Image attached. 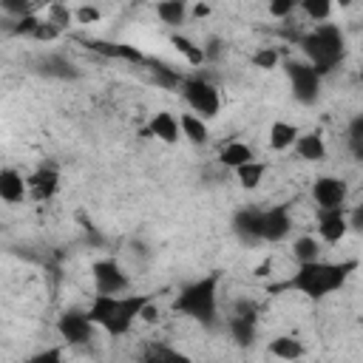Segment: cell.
I'll list each match as a JSON object with an SVG mask.
<instances>
[{
    "mask_svg": "<svg viewBox=\"0 0 363 363\" xmlns=\"http://www.w3.org/2000/svg\"><path fill=\"white\" fill-rule=\"evenodd\" d=\"M26 182H29V190H31V196H34L37 201L51 199V196L57 193V187H60V176H57V171H51V168H40V171L31 173Z\"/></svg>",
    "mask_w": 363,
    "mask_h": 363,
    "instance_id": "obj_13",
    "label": "cell"
},
{
    "mask_svg": "<svg viewBox=\"0 0 363 363\" xmlns=\"http://www.w3.org/2000/svg\"><path fill=\"white\" fill-rule=\"evenodd\" d=\"M176 313L201 321V324H213L216 321V309H219V273L207 276L190 287L182 290V295L173 304Z\"/></svg>",
    "mask_w": 363,
    "mask_h": 363,
    "instance_id": "obj_4",
    "label": "cell"
},
{
    "mask_svg": "<svg viewBox=\"0 0 363 363\" xmlns=\"http://www.w3.org/2000/svg\"><path fill=\"white\" fill-rule=\"evenodd\" d=\"M157 15L162 17V23L179 26V23H185V17H187V3H185V0H165V3L157 6Z\"/></svg>",
    "mask_w": 363,
    "mask_h": 363,
    "instance_id": "obj_22",
    "label": "cell"
},
{
    "mask_svg": "<svg viewBox=\"0 0 363 363\" xmlns=\"http://www.w3.org/2000/svg\"><path fill=\"white\" fill-rule=\"evenodd\" d=\"M179 122H176V117L173 114H168V111H159L157 117L150 120V128H148V134L150 136H157V139H162V142H168V145H173L176 139H179Z\"/></svg>",
    "mask_w": 363,
    "mask_h": 363,
    "instance_id": "obj_16",
    "label": "cell"
},
{
    "mask_svg": "<svg viewBox=\"0 0 363 363\" xmlns=\"http://www.w3.org/2000/svg\"><path fill=\"white\" fill-rule=\"evenodd\" d=\"M262 219L264 213L262 211H252V207H247V211H239L236 219H233V230L241 241L247 244H255V241H262Z\"/></svg>",
    "mask_w": 363,
    "mask_h": 363,
    "instance_id": "obj_11",
    "label": "cell"
},
{
    "mask_svg": "<svg viewBox=\"0 0 363 363\" xmlns=\"http://www.w3.org/2000/svg\"><path fill=\"white\" fill-rule=\"evenodd\" d=\"M298 128L295 125H290V122H273V128H270V148L273 150H287L290 145H295L298 142Z\"/></svg>",
    "mask_w": 363,
    "mask_h": 363,
    "instance_id": "obj_19",
    "label": "cell"
},
{
    "mask_svg": "<svg viewBox=\"0 0 363 363\" xmlns=\"http://www.w3.org/2000/svg\"><path fill=\"white\" fill-rule=\"evenodd\" d=\"M26 190H29V182L17 171H12V168L0 171V199L3 201L15 204V201H20L26 196Z\"/></svg>",
    "mask_w": 363,
    "mask_h": 363,
    "instance_id": "obj_14",
    "label": "cell"
},
{
    "mask_svg": "<svg viewBox=\"0 0 363 363\" xmlns=\"http://www.w3.org/2000/svg\"><path fill=\"white\" fill-rule=\"evenodd\" d=\"M292 12H295L292 0H273V3H270V15L273 17H290Z\"/></svg>",
    "mask_w": 363,
    "mask_h": 363,
    "instance_id": "obj_35",
    "label": "cell"
},
{
    "mask_svg": "<svg viewBox=\"0 0 363 363\" xmlns=\"http://www.w3.org/2000/svg\"><path fill=\"white\" fill-rule=\"evenodd\" d=\"M45 20H48V23H55V26L63 31V29L74 20V12H71L69 6H63V3H51V6L45 9Z\"/></svg>",
    "mask_w": 363,
    "mask_h": 363,
    "instance_id": "obj_30",
    "label": "cell"
},
{
    "mask_svg": "<svg viewBox=\"0 0 363 363\" xmlns=\"http://www.w3.org/2000/svg\"><path fill=\"white\" fill-rule=\"evenodd\" d=\"M264 173H267V165H264V162H250V165H244V168H239V171H236V179H239V185H241V187L252 190V187L262 185Z\"/></svg>",
    "mask_w": 363,
    "mask_h": 363,
    "instance_id": "obj_24",
    "label": "cell"
},
{
    "mask_svg": "<svg viewBox=\"0 0 363 363\" xmlns=\"http://www.w3.org/2000/svg\"><path fill=\"white\" fill-rule=\"evenodd\" d=\"M349 148H352L355 157L363 162V117L352 120V125H349Z\"/></svg>",
    "mask_w": 363,
    "mask_h": 363,
    "instance_id": "obj_31",
    "label": "cell"
},
{
    "mask_svg": "<svg viewBox=\"0 0 363 363\" xmlns=\"http://www.w3.org/2000/svg\"><path fill=\"white\" fill-rule=\"evenodd\" d=\"M349 227L363 230V204H360V207H355V213H352V219H349Z\"/></svg>",
    "mask_w": 363,
    "mask_h": 363,
    "instance_id": "obj_39",
    "label": "cell"
},
{
    "mask_svg": "<svg viewBox=\"0 0 363 363\" xmlns=\"http://www.w3.org/2000/svg\"><path fill=\"white\" fill-rule=\"evenodd\" d=\"M171 43L176 45L179 55H185V60H187L190 66H201V63L207 60V57H204V48H201V45H196L193 40L182 37V34H173V37H171Z\"/></svg>",
    "mask_w": 363,
    "mask_h": 363,
    "instance_id": "obj_23",
    "label": "cell"
},
{
    "mask_svg": "<svg viewBox=\"0 0 363 363\" xmlns=\"http://www.w3.org/2000/svg\"><path fill=\"white\" fill-rule=\"evenodd\" d=\"M55 37H60V29L55 23H48V20H43L37 26V31H34V40H55Z\"/></svg>",
    "mask_w": 363,
    "mask_h": 363,
    "instance_id": "obj_36",
    "label": "cell"
},
{
    "mask_svg": "<svg viewBox=\"0 0 363 363\" xmlns=\"http://www.w3.org/2000/svg\"><path fill=\"white\" fill-rule=\"evenodd\" d=\"M349 230V219L343 211H321L318 213V233L327 244H338Z\"/></svg>",
    "mask_w": 363,
    "mask_h": 363,
    "instance_id": "obj_12",
    "label": "cell"
},
{
    "mask_svg": "<svg viewBox=\"0 0 363 363\" xmlns=\"http://www.w3.org/2000/svg\"><path fill=\"white\" fill-rule=\"evenodd\" d=\"M29 363H63V349L60 346H51L34 357H29Z\"/></svg>",
    "mask_w": 363,
    "mask_h": 363,
    "instance_id": "obj_34",
    "label": "cell"
},
{
    "mask_svg": "<svg viewBox=\"0 0 363 363\" xmlns=\"http://www.w3.org/2000/svg\"><path fill=\"white\" fill-rule=\"evenodd\" d=\"M182 97L187 99V106L201 117V120H213L219 117V108H222V102H219V91L213 83H207L201 77H187L182 83Z\"/></svg>",
    "mask_w": 363,
    "mask_h": 363,
    "instance_id": "obj_5",
    "label": "cell"
},
{
    "mask_svg": "<svg viewBox=\"0 0 363 363\" xmlns=\"http://www.w3.org/2000/svg\"><path fill=\"white\" fill-rule=\"evenodd\" d=\"M148 66H150V77H153V83H159L162 88H182V74L179 71H173L171 66H165V63H157V60H148Z\"/></svg>",
    "mask_w": 363,
    "mask_h": 363,
    "instance_id": "obj_20",
    "label": "cell"
},
{
    "mask_svg": "<svg viewBox=\"0 0 363 363\" xmlns=\"http://www.w3.org/2000/svg\"><path fill=\"white\" fill-rule=\"evenodd\" d=\"M230 332H233V341H236L239 346H250V343L255 341V318H241V315H236V318L230 321Z\"/></svg>",
    "mask_w": 363,
    "mask_h": 363,
    "instance_id": "obj_25",
    "label": "cell"
},
{
    "mask_svg": "<svg viewBox=\"0 0 363 363\" xmlns=\"http://www.w3.org/2000/svg\"><path fill=\"white\" fill-rule=\"evenodd\" d=\"M74 17H77L80 23H97V20H99V9H94V6H80V9L74 12Z\"/></svg>",
    "mask_w": 363,
    "mask_h": 363,
    "instance_id": "obj_37",
    "label": "cell"
},
{
    "mask_svg": "<svg viewBox=\"0 0 363 363\" xmlns=\"http://www.w3.org/2000/svg\"><path fill=\"white\" fill-rule=\"evenodd\" d=\"M301 48H304V55L309 57V66L324 77L343 57V34H341L338 26L321 23L315 31H309V34L301 37Z\"/></svg>",
    "mask_w": 363,
    "mask_h": 363,
    "instance_id": "obj_3",
    "label": "cell"
},
{
    "mask_svg": "<svg viewBox=\"0 0 363 363\" xmlns=\"http://www.w3.org/2000/svg\"><path fill=\"white\" fill-rule=\"evenodd\" d=\"M301 9L306 12V17H313L315 23H324L332 15V3H329V0H304Z\"/></svg>",
    "mask_w": 363,
    "mask_h": 363,
    "instance_id": "obj_29",
    "label": "cell"
},
{
    "mask_svg": "<svg viewBox=\"0 0 363 363\" xmlns=\"http://www.w3.org/2000/svg\"><path fill=\"white\" fill-rule=\"evenodd\" d=\"M148 304V295H97L88 309V318L94 321V327H102L108 335H125Z\"/></svg>",
    "mask_w": 363,
    "mask_h": 363,
    "instance_id": "obj_2",
    "label": "cell"
},
{
    "mask_svg": "<svg viewBox=\"0 0 363 363\" xmlns=\"http://www.w3.org/2000/svg\"><path fill=\"white\" fill-rule=\"evenodd\" d=\"M357 270V262H313V264H301L298 273L287 281L290 290L304 292L306 298H327L329 292L341 290L346 278Z\"/></svg>",
    "mask_w": 363,
    "mask_h": 363,
    "instance_id": "obj_1",
    "label": "cell"
},
{
    "mask_svg": "<svg viewBox=\"0 0 363 363\" xmlns=\"http://www.w3.org/2000/svg\"><path fill=\"white\" fill-rule=\"evenodd\" d=\"M292 230V219H290V211L284 204L273 207V211H264V219H262V241H281L287 239Z\"/></svg>",
    "mask_w": 363,
    "mask_h": 363,
    "instance_id": "obj_10",
    "label": "cell"
},
{
    "mask_svg": "<svg viewBox=\"0 0 363 363\" xmlns=\"http://www.w3.org/2000/svg\"><path fill=\"white\" fill-rule=\"evenodd\" d=\"M360 80H363V71H360Z\"/></svg>",
    "mask_w": 363,
    "mask_h": 363,
    "instance_id": "obj_41",
    "label": "cell"
},
{
    "mask_svg": "<svg viewBox=\"0 0 363 363\" xmlns=\"http://www.w3.org/2000/svg\"><path fill=\"white\" fill-rule=\"evenodd\" d=\"M179 128H182V134H185L193 145H204L207 139H211V128H207L204 120L196 117V114H185L182 122H179Z\"/></svg>",
    "mask_w": 363,
    "mask_h": 363,
    "instance_id": "obj_18",
    "label": "cell"
},
{
    "mask_svg": "<svg viewBox=\"0 0 363 363\" xmlns=\"http://www.w3.org/2000/svg\"><path fill=\"white\" fill-rule=\"evenodd\" d=\"M270 352L276 357H281V360H298L304 355V343L295 341V338H290V335H281V338H276L270 343Z\"/></svg>",
    "mask_w": 363,
    "mask_h": 363,
    "instance_id": "obj_21",
    "label": "cell"
},
{
    "mask_svg": "<svg viewBox=\"0 0 363 363\" xmlns=\"http://www.w3.org/2000/svg\"><path fill=\"white\" fill-rule=\"evenodd\" d=\"M91 273L97 281V295H120L128 290V276L117 262H97Z\"/></svg>",
    "mask_w": 363,
    "mask_h": 363,
    "instance_id": "obj_8",
    "label": "cell"
},
{
    "mask_svg": "<svg viewBox=\"0 0 363 363\" xmlns=\"http://www.w3.org/2000/svg\"><path fill=\"white\" fill-rule=\"evenodd\" d=\"M142 363H193V360L187 355H182V352L168 349V346H150Z\"/></svg>",
    "mask_w": 363,
    "mask_h": 363,
    "instance_id": "obj_27",
    "label": "cell"
},
{
    "mask_svg": "<svg viewBox=\"0 0 363 363\" xmlns=\"http://www.w3.org/2000/svg\"><path fill=\"white\" fill-rule=\"evenodd\" d=\"M219 159H222V165H227V168H233V171H239V168L255 162L252 148L244 145V142H230V145H225L222 153H219Z\"/></svg>",
    "mask_w": 363,
    "mask_h": 363,
    "instance_id": "obj_17",
    "label": "cell"
},
{
    "mask_svg": "<svg viewBox=\"0 0 363 363\" xmlns=\"http://www.w3.org/2000/svg\"><path fill=\"white\" fill-rule=\"evenodd\" d=\"M252 66L255 69H264V71L276 69L278 66V51L276 48H258L255 55H252Z\"/></svg>",
    "mask_w": 363,
    "mask_h": 363,
    "instance_id": "obj_32",
    "label": "cell"
},
{
    "mask_svg": "<svg viewBox=\"0 0 363 363\" xmlns=\"http://www.w3.org/2000/svg\"><path fill=\"white\" fill-rule=\"evenodd\" d=\"M142 321H148V324H157L159 321V313H157V306H153V304H148L145 309H142V315H139Z\"/></svg>",
    "mask_w": 363,
    "mask_h": 363,
    "instance_id": "obj_38",
    "label": "cell"
},
{
    "mask_svg": "<svg viewBox=\"0 0 363 363\" xmlns=\"http://www.w3.org/2000/svg\"><path fill=\"white\" fill-rule=\"evenodd\" d=\"M292 255L298 258L301 264H313V262H321L318 258V241L313 236H301L295 244H292Z\"/></svg>",
    "mask_w": 363,
    "mask_h": 363,
    "instance_id": "obj_26",
    "label": "cell"
},
{
    "mask_svg": "<svg viewBox=\"0 0 363 363\" xmlns=\"http://www.w3.org/2000/svg\"><path fill=\"white\" fill-rule=\"evenodd\" d=\"M313 199L318 204V211H343L346 201V182L338 176H321L313 185Z\"/></svg>",
    "mask_w": 363,
    "mask_h": 363,
    "instance_id": "obj_7",
    "label": "cell"
},
{
    "mask_svg": "<svg viewBox=\"0 0 363 363\" xmlns=\"http://www.w3.org/2000/svg\"><path fill=\"white\" fill-rule=\"evenodd\" d=\"M57 332L66 343L71 346H83L91 341V332H94V321L83 313H66L60 321H57Z\"/></svg>",
    "mask_w": 363,
    "mask_h": 363,
    "instance_id": "obj_9",
    "label": "cell"
},
{
    "mask_svg": "<svg viewBox=\"0 0 363 363\" xmlns=\"http://www.w3.org/2000/svg\"><path fill=\"white\" fill-rule=\"evenodd\" d=\"M40 66H43V74H48V77H63V80L77 77L74 66H71L66 57H45Z\"/></svg>",
    "mask_w": 363,
    "mask_h": 363,
    "instance_id": "obj_28",
    "label": "cell"
},
{
    "mask_svg": "<svg viewBox=\"0 0 363 363\" xmlns=\"http://www.w3.org/2000/svg\"><path fill=\"white\" fill-rule=\"evenodd\" d=\"M43 20L40 17H34V15H26V17H17V26L12 29L15 34H31L34 37V31H37V26H40Z\"/></svg>",
    "mask_w": 363,
    "mask_h": 363,
    "instance_id": "obj_33",
    "label": "cell"
},
{
    "mask_svg": "<svg viewBox=\"0 0 363 363\" xmlns=\"http://www.w3.org/2000/svg\"><path fill=\"white\" fill-rule=\"evenodd\" d=\"M207 15H211V6H207V3H196L193 6V17H207Z\"/></svg>",
    "mask_w": 363,
    "mask_h": 363,
    "instance_id": "obj_40",
    "label": "cell"
},
{
    "mask_svg": "<svg viewBox=\"0 0 363 363\" xmlns=\"http://www.w3.org/2000/svg\"><path fill=\"white\" fill-rule=\"evenodd\" d=\"M295 150H298V157L306 159V162H321V159L327 157V145H324V136H321L318 131L298 136Z\"/></svg>",
    "mask_w": 363,
    "mask_h": 363,
    "instance_id": "obj_15",
    "label": "cell"
},
{
    "mask_svg": "<svg viewBox=\"0 0 363 363\" xmlns=\"http://www.w3.org/2000/svg\"><path fill=\"white\" fill-rule=\"evenodd\" d=\"M284 69H287V77H290V85H292V97L301 102V106H313V102H318V97H321V74L313 66L290 60Z\"/></svg>",
    "mask_w": 363,
    "mask_h": 363,
    "instance_id": "obj_6",
    "label": "cell"
}]
</instances>
